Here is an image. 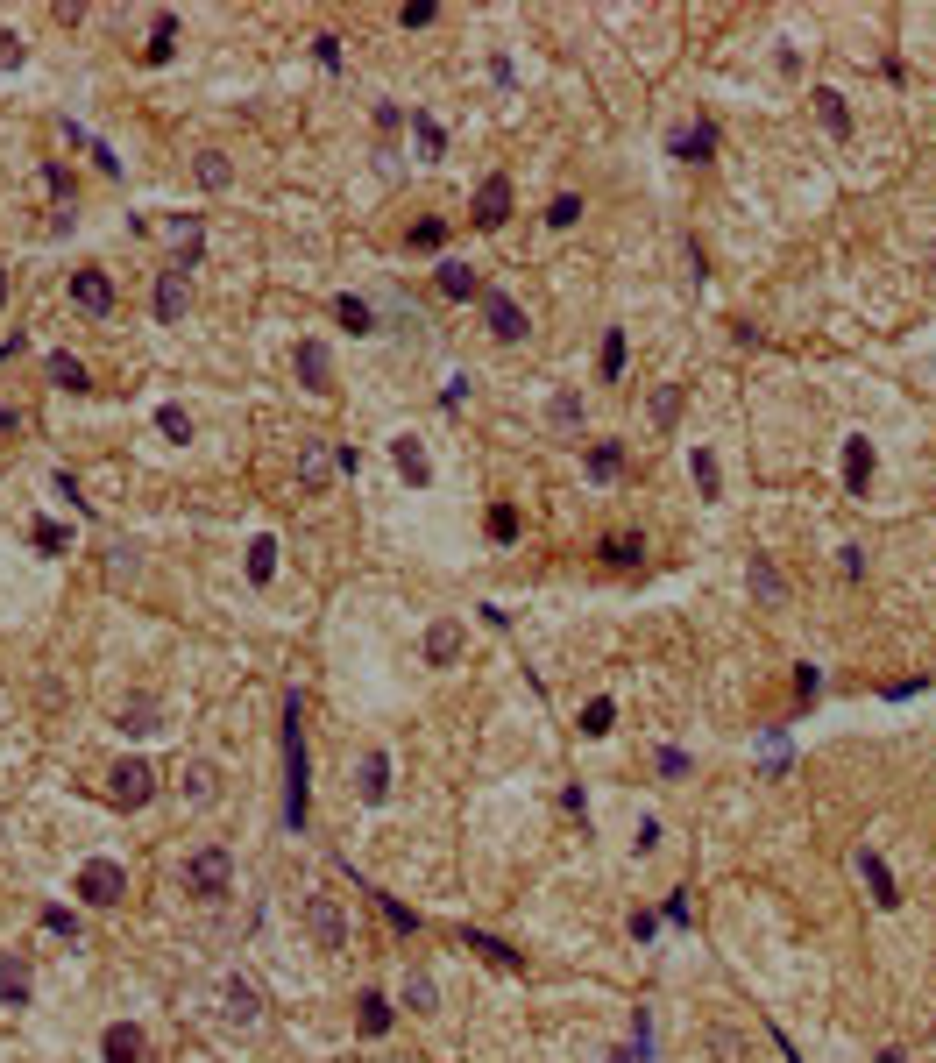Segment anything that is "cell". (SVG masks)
Instances as JSON below:
<instances>
[{
	"instance_id": "6da1fadb",
	"label": "cell",
	"mask_w": 936,
	"mask_h": 1063,
	"mask_svg": "<svg viewBox=\"0 0 936 1063\" xmlns=\"http://www.w3.org/2000/svg\"><path fill=\"white\" fill-rule=\"evenodd\" d=\"M312 815V759H305V695H284V830L305 837Z\"/></svg>"
},
{
	"instance_id": "7a4b0ae2",
	"label": "cell",
	"mask_w": 936,
	"mask_h": 1063,
	"mask_svg": "<svg viewBox=\"0 0 936 1063\" xmlns=\"http://www.w3.org/2000/svg\"><path fill=\"white\" fill-rule=\"evenodd\" d=\"M185 893H192V901H220V893H234V851L227 844H199L185 858Z\"/></svg>"
},
{
	"instance_id": "3957f363",
	"label": "cell",
	"mask_w": 936,
	"mask_h": 1063,
	"mask_svg": "<svg viewBox=\"0 0 936 1063\" xmlns=\"http://www.w3.org/2000/svg\"><path fill=\"white\" fill-rule=\"evenodd\" d=\"M71 893H78L86 908H121V901H128V865L86 858V865H78V879H71Z\"/></svg>"
},
{
	"instance_id": "277c9868",
	"label": "cell",
	"mask_w": 936,
	"mask_h": 1063,
	"mask_svg": "<svg viewBox=\"0 0 936 1063\" xmlns=\"http://www.w3.org/2000/svg\"><path fill=\"white\" fill-rule=\"evenodd\" d=\"M305 929H312L320 950H348V915H341L334 893H312V901H305Z\"/></svg>"
},
{
	"instance_id": "5b68a950",
	"label": "cell",
	"mask_w": 936,
	"mask_h": 1063,
	"mask_svg": "<svg viewBox=\"0 0 936 1063\" xmlns=\"http://www.w3.org/2000/svg\"><path fill=\"white\" fill-rule=\"evenodd\" d=\"M185 305H192V277H185V263L156 270V326H178V319H185Z\"/></svg>"
},
{
	"instance_id": "8992f818",
	"label": "cell",
	"mask_w": 936,
	"mask_h": 1063,
	"mask_svg": "<svg viewBox=\"0 0 936 1063\" xmlns=\"http://www.w3.org/2000/svg\"><path fill=\"white\" fill-rule=\"evenodd\" d=\"M71 305L86 319H107L114 312V277L107 270H71Z\"/></svg>"
},
{
	"instance_id": "52a82bcc",
	"label": "cell",
	"mask_w": 936,
	"mask_h": 1063,
	"mask_svg": "<svg viewBox=\"0 0 936 1063\" xmlns=\"http://www.w3.org/2000/svg\"><path fill=\"white\" fill-rule=\"evenodd\" d=\"M291 362H298V383H305L312 397H327V390H334V355H327V341H312V334H305Z\"/></svg>"
},
{
	"instance_id": "ba28073f",
	"label": "cell",
	"mask_w": 936,
	"mask_h": 1063,
	"mask_svg": "<svg viewBox=\"0 0 936 1063\" xmlns=\"http://www.w3.org/2000/svg\"><path fill=\"white\" fill-rule=\"evenodd\" d=\"M107 780H114V801H121V808H142V801L156 794V766H149V759H121Z\"/></svg>"
},
{
	"instance_id": "9c48e42d",
	"label": "cell",
	"mask_w": 936,
	"mask_h": 1063,
	"mask_svg": "<svg viewBox=\"0 0 936 1063\" xmlns=\"http://www.w3.org/2000/svg\"><path fill=\"white\" fill-rule=\"evenodd\" d=\"M483 319H490L497 341H525V312H518L511 291H483Z\"/></svg>"
},
{
	"instance_id": "30bf717a",
	"label": "cell",
	"mask_w": 936,
	"mask_h": 1063,
	"mask_svg": "<svg viewBox=\"0 0 936 1063\" xmlns=\"http://www.w3.org/2000/svg\"><path fill=\"white\" fill-rule=\"evenodd\" d=\"M476 227H504L511 220V178H483L476 185V213H468Z\"/></svg>"
},
{
	"instance_id": "8fae6325",
	"label": "cell",
	"mask_w": 936,
	"mask_h": 1063,
	"mask_svg": "<svg viewBox=\"0 0 936 1063\" xmlns=\"http://www.w3.org/2000/svg\"><path fill=\"white\" fill-rule=\"evenodd\" d=\"M433 284H440V298H454V305H461V298H483V277H476V270H468L461 256H447V263H433Z\"/></svg>"
},
{
	"instance_id": "7c38bea8",
	"label": "cell",
	"mask_w": 936,
	"mask_h": 1063,
	"mask_svg": "<svg viewBox=\"0 0 936 1063\" xmlns=\"http://www.w3.org/2000/svg\"><path fill=\"white\" fill-rule=\"evenodd\" d=\"M178 794H185L192 808H213V801H220V766H213V759H192L185 780H178Z\"/></svg>"
},
{
	"instance_id": "4fadbf2b",
	"label": "cell",
	"mask_w": 936,
	"mask_h": 1063,
	"mask_svg": "<svg viewBox=\"0 0 936 1063\" xmlns=\"http://www.w3.org/2000/svg\"><path fill=\"white\" fill-rule=\"evenodd\" d=\"M220 1007H227V1021H263V993L249 986V978H227V986H220Z\"/></svg>"
},
{
	"instance_id": "5bb4252c",
	"label": "cell",
	"mask_w": 936,
	"mask_h": 1063,
	"mask_svg": "<svg viewBox=\"0 0 936 1063\" xmlns=\"http://www.w3.org/2000/svg\"><path fill=\"white\" fill-rule=\"evenodd\" d=\"M390 461H398V475H405V482H433L426 440H412V433H398V440H390Z\"/></svg>"
},
{
	"instance_id": "9a60e30c",
	"label": "cell",
	"mask_w": 936,
	"mask_h": 1063,
	"mask_svg": "<svg viewBox=\"0 0 936 1063\" xmlns=\"http://www.w3.org/2000/svg\"><path fill=\"white\" fill-rule=\"evenodd\" d=\"M858 872H866V886H873V901H880V908H901V886H894V872H887V858H880V851H858Z\"/></svg>"
},
{
	"instance_id": "2e32d148",
	"label": "cell",
	"mask_w": 936,
	"mask_h": 1063,
	"mask_svg": "<svg viewBox=\"0 0 936 1063\" xmlns=\"http://www.w3.org/2000/svg\"><path fill=\"white\" fill-rule=\"evenodd\" d=\"M355 794H362L369 808H383V801H390V752H369V759H362V780H355Z\"/></svg>"
},
{
	"instance_id": "e0dca14e",
	"label": "cell",
	"mask_w": 936,
	"mask_h": 1063,
	"mask_svg": "<svg viewBox=\"0 0 936 1063\" xmlns=\"http://www.w3.org/2000/svg\"><path fill=\"white\" fill-rule=\"evenodd\" d=\"M100 1056L107 1063H142V1028L135 1021H114L107 1035H100Z\"/></svg>"
},
{
	"instance_id": "ac0fdd59",
	"label": "cell",
	"mask_w": 936,
	"mask_h": 1063,
	"mask_svg": "<svg viewBox=\"0 0 936 1063\" xmlns=\"http://www.w3.org/2000/svg\"><path fill=\"white\" fill-rule=\"evenodd\" d=\"M702 1049H710V1063H752V1042L738 1028H702Z\"/></svg>"
},
{
	"instance_id": "d6986e66",
	"label": "cell",
	"mask_w": 936,
	"mask_h": 1063,
	"mask_svg": "<svg viewBox=\"0 0 936 1063\" xmlns=\"http://www.w3.org/2000/svg\"><path fill=\"white\" fill-rule=\"evenodd\" d=\"M667 149H674L681 163H710V149H717V128H710V121H695V128H681Z\"/></svg>"
},
{
	"instance_id": "ffe728a7",
	"label": "cell",
	"mask_w": 936,
	"mask_h": 1063,
	"mask_svg": "<svg viewBox=\"0 0 936 1063\" xmlns=\"http://www.w3.org/2000/svg\"><path fill=\"white\" fill-rule=\"evenodd\" d=\"M674 419H681V383H660V390L646 397V426H653V433H674Z\"/></svg>"
},
{
	"instance_id": "44dd1931",
	"label": "cell",
	"mask_w": 936,
	"mask_h": 1063,
	"mask_svg": "<svg viewBox=\"0 0 936 1063\" xmlns=\"http://www.w3.org/2000/svg\"><path fill=\"white\" fill-rule=\"evenodd\" d=\"M426 660H433V667H454V660H461V624H454V617H440V624L426 631Z\"/></svg>"
},
{
	"instance_id": "7402d4cb",
	"label": "cell",
	"mask_w": 936,
	"mask_h": 1063,
	"mask_svg": "<svg viewBox=\"0 0 936 1063\" xmlns=\"http://www.w3.org/2000/svg\"><path fill=\"white\" fill-rule=\"evenodd\" d=\"M866 482H873V447H866V440H844V489H851V497H866Z\"/></svg>"
},
{
	"instance_id": "603a6c76",
	"label": "cell",
	"mask_w": 936,
	"mask_h": 1063,
	"mask_svg": "<svg viewBox=\"0 0 936 1063\" xmlns=\"http://www.w3.org/2000/svg\"><path fill=\"white\" fill-rule=\"evenodd\" d=\"M192 178H199L206 192H227V185H234V163H227V149H199V163H192Z\"/></svg>"
},
{
	"instance_id": "cb8c5ba5",
	"label": "cell",
	"mask_w": 936,
	"mask_h": 1063,
	"mask_svg": "<svg viewBox=\"0 0 936 1063\" xmlns=\"http://www.w3.org/2000/svg\"><path fill=\"white\" fill-rule=\"evenodd\" d=\"M0 1007H29V964L0 957Z\"/></svg>"
},
{
	"instance_id": "d4e9b609",
	"label": "cell",
	"mask_w": 936,
	"mask_h": 1063,
	"mask_svg": "<svg viewBox=\"0 0 936 1063\" xmlns=\"http://www.w3.org/2000/svg\"><path fill=\"white\" fill-rule=\"evenodd\" d=\"M334 319L348 326V334H376V305H369V298H355V291H341V298H334Z\"/></svg>"
},
{
	"instance_id": "484cf974",
	"label": "cell",
	"mask_w": 936,
	"mask_h": 1063,
	"mask_svg": "<svg viewBox=\"0 0 936 1063\" xmlns=\"http://www.w3.org/2000/svg\"><path fill=\"white\" fill-rule=\"evenodd\" d=\"M43 369H50V383H57V390H71V397H78V390H93V376H86V362H78V355H64V348H57V355H50Z\"/></svg>"
},
{
	"instance_id": "4316f807",
	"label": "cell",
	"mask_w": 936,
	"mask_h": 1063,
	"mask_svg": "<svg viewBox=\"0 0 936 1063\" xmlns=\"http://www.w3.org/2000/svg\"><path fill=\"white\" fill-rule=\"evenodd\" d=\"M178 57V15H156V29H149V50H142V64H171Z\"/></svg>"
},
{
	"instance_id": "83f0119b",
	"label": "cell",
	"mask_w": 936,
	"mask_h": 1063,
	"mask_svg": "<svg viewBox=\"0 0 936 1063\" xmlns=\"http://www.w3.org/2000/svg\"><path fill=\"white\" fill-rule=\"evenodd\" d=\"M461 943H468V950H483V957H490V964H497V971H525V957H518V950H511V943H497V936H483V929H468V936H461Z\"/></svg>"
},
{
	"instance_id": "f1b7e54d",
	"label": "cell",
	"mask_w": 936,
	"mask_h": 1063,
	"mask_svg": "<svg viewBox=\"0 0 936 1063\" xmlns=\"http://www.w3.org/2000/svg\"><path fill=\"white\" fill-rule=\"evenodd\" d=\"M816 114H823V128H830V135H851V107H844V93H837V86H816Z\"/></svg>"
},
{
	"instance_id": "f546056e",
	"label": "cell",
	"mask_w": 936,
	"mask_h": 1063,
	"mask_svg": "<svg viewBox=\"0 0 936 1063\" xmlns=\"http://www.w3.org/2000/svg\"><path fill=\"white\" fill-rule=\"evenodd\" d=\"M752 589H759L766 603H788V582H780V567H773L766 553H752Z\"/></svg>"
},
{
	"instance_id": "4dcf8cb0",
	"label": "cell",
	"mask_w": 936,
	"mask_h": 1063,
	"mask_svg": "<svg viewBox=\"0 0 936 1063\" xmlns=\"http://www.w3.org/2000/svg\"><path fill=\"white\" fill-rule=\"evenodd\" d=\"M603 560H610V567H639V560H646V539H632V532H610V539H603Z\"/></svg>"
},
{
	"instance_id": "1f68e13d",
	"label": "cell",
	"mask_w": 936,
	"mask_h": 1063,
	"mask_svg": "<svg viewBox=\"0 0 936 1063\" xmlns=\"http://www.w3.org/2000/svg\"><path fill=\"white\" fill-rule=\"evenodd\" d=\"M405 1007H412V1014H433V1007H440V986H433L426 971H405Z\"/></svg>"
},
{
	"instance_id": "d6a6232c",
	"label": "cell",
	"mask_w": 936,
	"mask_h": 1063,
	"mask_svg": "<svg viewBox=\"0 0 936 1063\" xmlns=\"http://www.w3.org/2000/svg\"><path fill=\"white\" fill-rule=\"evenodd\" d=\"M688 475H695L702 497H717V489H724V475H717V454H710V447H695V454H688Z\"/></svg>"
},
{
	"instance_id": "836d02e7",
	"label": "cell",
	"mask_w": 936,
	"mask_h": 1063,
	"mask_svg": "<svg viewBox=\"0 0 936 1063\" xmlns=\"http://www.w3.org/2000/svg\"><path fill=\"white\" fill-rule=\"evenodd\" d=\"M546 426H554V433H575V426H582V397H575V390H561L554 404H546Z\"/></svg>"
},
{
	"instance_id": "e575fe53",
	"label": "cell",
	"mask_w": 936,
	"mask_h": 1063,
	"mask_svg": "<svg viewBox=\"0 0 936 1063\" xmlns=\"http://www.w3.org/2000/svg\"><path fill=\"white\" fill-rule=\"evenodd\" d=\"M156 433H164V440H192V412H185V404H156Z\"/></svg>"
},
{
	"instance_id": "d590c367",
	"label": "cell",
	"mask_w": 936,
	"mask_h": 1063,
	"mask_svg": "<svg viewBox=\"0 0 936 1063\" xmlns=\"http://www.w3.org/2000/svg\"><path fill=\"white\" fill-rule=\"evenodd\" d=\"M412 135H419V156H426V163L447 156V128H440L433 114H412Z\"/></svg>"
},
{
	"instance_id": "8d00e7d4",
	"label": "cell",
	"mask_w": 936,
	"mask_h": 1063,
	"mask_svg": "<svg viewBox=\"0 0 936 1063\" xmlns=\"http://www.w3.org/2000/svg\"><path fill=\"white\" fill-rule=\"evenodd\" d=\"M617 468H624V447H617V440H596V447H589V475H596V482H617Z\"/></svg>"
},
{
	"instance_id": "74e56055",
	"label": "cell",
	"mask_w": 936,
	"mask_h": 1063,
	"mask_svg": "<svg viewBox=\"0 0 936 1063\" xmlns=\"http://www.w3.org/2000/svg\"><path fill=\"white\" fill-rule=\"evenodd\" d=\"M270 575H277V539L263 532V539L249 546V582H270Z\"/></svg>"
},
{
	"instance_id": "f35d334b",
	"label": "cell",
	"mask_w": 936,
	"mask_h": 1063,
	"mask_svg": "<svg viewBox=\"0 0 936 1063\" xmlns=\"http://www.w3.org/2000/svg\"><path fill=\"white\" fill-rule=\"evenodd\" d=\"M121 730H128V738H149V730H164V723H156V702H135V709H121Z\"/></svg>"
},
{
	"instance_id": "ab89813d",
	"label": "cell",
	"mask_w": 936,
	"mask_h": 1063,
	"mask_svg": "<svg viewBox=\"0 0 936 1063\" xmlns=\"http://www.w3.org/2000/svg\"><path fill=\"white\" fill-rule=\"evenodd\" d=\"M490 539H497V546L518 539V504H490Z\"/></svg>"
},
{
	"instance_id": "60d3db41",
	"label": "cell",
	"mask_w": 936,
	"mask_h": 1063,
	"mask_svg": "<svg viewBox=\"0 0 936 1063\" xmlns=\"http://www.w3.org/2000/svg\"><path fill=\"white\" fill-rule=\"evenodd\" d=\"M390 1028V1000L383 993H362V1035H383Z\"/></svg>"
},
{
	"instance_id": "b9f144b4",
	"label": "cell",
	"mask_w": 936,
	"mask_h": 1063,
	"mask_svg": "<svg viewBox=\"0 0 936 1063\" xmlns=\"http://www.w3.org/2000/svg\"><path fill=\"white\" fill-rule=\"evenodd\" d=\"M376 901H383V922L398 929V936H419V915H412L405 901H390V893H376Z\"/></svg>"
},
{
	"instance_id": "7bdbcfd3",
	"label": "cell",
	"mask_w": 936,
	"mask_h": 1063,
	"mask_svg": "<svg viewBox=\"0 0 936 1063\" xmlns=\"http://www.w3.org/2000/svg\"><path fill=\"white\" fill-rule=\"evenodd\" d=\"M29 539H36L43 553H64V546H71V532H64V525H50V518H36V525H29Z\"/></svg>"
},
{
	"instance_id": "ee69618b",
	"label": "cell",
	"mask_w": 936,
	"mask_h": 1063,
	"mask_svg": "<svg viewBox=\"0 0 936 1063\" xmlns=\"http://www.w3.org/2000/svg\"><path fill=\"white\" fill-rule=\"evenodd\" d=\"M603 376H624V326L603 334Z\"/></svg>"
},
{
	"instance_id": "f6af8a7d",
	"label": "cell",
	"mask_w": 936,
	"mask_h": 1063,
	"mask_svg": "<svg viewBox=\"0 0 936 1063\" xmlns=\"http://www.w3.org/2000/svg\"><path fill=\"white\" fill-rule=\"evenodd\" d=\"M298 475H305V489H320V482H327V447H305Z\"/></svg>"
},
{
	"instance_id": "bcb514c9",
	"label": "cell",
	"mask_w": 936,
	"mask_h": 1063,
	"mask_svg": "<svg viewBox=\"0 0 936 1063\" xmlns=\"http://www.w3.org/2000/svg\"><path fill=\"white\" fill-rule=\"evenodd\" d=\"M610 716H617L610 702H589V709H582V738H603V730H610Z\"/></svg>"
},
{
	"instance_id": "7dc6e473",
	"label": "cell",
	"mask_w": 936,
	"mask_h": 1063,
	"mask_svg": "<svg viewBox=\"0 0 936 1063\" xmlns=\"http://www.w3.org/2000/svg\"><path fill=\"white\" fill-rule=\"evenodd\" d=\"M546 220H554V227H575V220H582V199H575V192H561L554 206H546Z\"/></svg>"
},
{
	"instance_id": "c3c4849f",
	"label": "cell",
	"mask_w": 936,
	"mask_h": 1063,
	"mask_svg": "<svg viewBox=\"0 0 936 1063\" xmlns=\"http://www.w3.org/2000/svg\"><path fill=\"white\" fill-rule=\"evenodd\" d=\"M795 695H802V702H816V695H823V667H809V660H802V667H795Z\"/></svg>"
},
{
	"instance_id": "681fc988",
	"label": "cell",
	"mask_w": 936,
	"mask_h": 1063,
	"mask_svg": "<svg viewBox=\"0 0 936 1063\" xmlns=\"http://www.w3.org/2000/svg\"><path fill=\"white\" fill-rule=\"evenodd\" d=\"M43 929H50V936H71V943H78V915H71V908H43Z\"/></svg>"
},
{
	"instance_id": "f907efd6",
	"label": "cell",
	"mask_w": 936,
	"mask_h": 1063,
	"mask_svg": "<svg viewBox=\"0 0 936 1063\" xmlns=\"http://www.w3.org/2000/svg\"><path fill=\"white\" fill-rule=\"evenodd\" d=\"M433 15H440V8H433V0H405V8H398V22H405V29H426Z\"/></svg>"
},
{
	"instance_id": "816d5d0a",
	"label": "cell",
	"mask_w": 936,
	"mask_h": 1063,
	"mask_svg": "<svg viewBox=\"0 0 936 1063\" xmlns=\"http://www.w3.org/2000/svg\"><path fill=\"white\" fill-rule=\"evenodd\" d=\"M376 128L398 135V128H405V107H398V100H376Z\"/></svg>"
},
{
	"instance_id": "f5cc1de1",
	"label": "cell",
	"mask_w": 936,
	"mask_h": 1063,
	"mask_svg": "<svg viewBox=\"0 0 936 1063\" xmlns=\"http://www.w3.org/2000/svg\"><path fill=\"white\" fill-rule=\"evenodd\" d=\"M440 241H447L440 220H419V227H412V249H440Z\"/></svg>"
},
{
	"instance_id": "db71d44e",
	"label": "cell",
	"mask_w": 936,
	"mask_h": 1063,
	"mask_svg": "<svg viewBox=\"0 0 936 1063\" xmlns=\"http://www.w3.org/2000/svg\"><path fill=\"white\" fill-rule=\"evenodd\" d=\"M312 57H320L327 71H341V36H312Z\"/></svg>"
},
{
	"instance_id": "11a10c76",
	"label": "cell",
	"mask_w": 936,
	"mask_h": 1063,
	"mask_svg": "<svg viewBox=\"0 0 936 1063\" xmlns=\"http://www.w3.org/2000/svg\"><path fill=\"white\" fill-rule=\"evenodd\" d=\"M43 185H50L57 199H78V185H71V171H64V163H50V171H43Z\"/></svg>"
},
{
	"instance_id": "9f6ffc18",
	"label": "cell",
	"mask_w": 936,
	"mask_h": 1063,
	"mask_svg": "<svg viewBox=\"0 0 936 1063\" xmlns=\"http://www.w3.org/2000/svg\"><path fill=\"white\" fill-rule=\"evenodd\" d=\"M50 482H57V497H71V511H93V504H86V497H78V482H71V475H64V468H57V475H50Z\"/></svg>"
},
{
	"instance_id": "6f0895ef",
	"label": "cell",
	"mask_w": 936,
	"mask_h": 1063,
	"mask_svg": "<svg viewBox=\"0 0 936 1063\" xmlns=\"http://www.w3.org/2000/svg\"><path fill=\"white\" fill-rule=\"evenodd\" d=\"M461 397H468V376H447V390H440V404H447V412H461Z\"/></svg>"
},
{
	"instance_id": "680465c9",
	"label": "cell",
	"mask_w": 936,
	"mask_h": 1063,
	"mask_svg": "<svg viewBox=\"0 0 936 1063\" xmlns=\"http://www.w3.org/2000/svg\"><path fill=\"white\" fill-rule=\"evenodd\" d=\"M0 64H22V36L15 29H0Z\"/></svg>"
},
{
	"instance_id": "91938a15",
	"label": "cell",
	"mask_w": 936,
	"mask_h": 1063,
	"mask_svg": "<svg viewBox=\"0 0 936 1063\" xmlns=\"http://www.w3.org/2000/svg\"><path fill=\"white\" fill-rule=\"evenodd\" d=\"M610 1063H639V1056H632V1049H617V1056H610Z\"/></svg>"
},
{
	"instance_id": "94428289",
	"label": "cell",
	"mask_w": 936,
	"mask_h": 1063,
	"mask_svg": "<svg viewBox=\"0 0 936 1063\" xmlns=\"http://www.w3.org/2000/svg\"><path fill=\"white\" fill-rule=\"evenodd\" d=\"M0 305H8V270H0Z\"/></svg>"
}]
</instances>
